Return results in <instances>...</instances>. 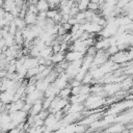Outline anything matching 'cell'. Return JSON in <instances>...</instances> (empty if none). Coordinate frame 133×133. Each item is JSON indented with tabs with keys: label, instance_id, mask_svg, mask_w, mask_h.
Here are the masks:
<instances>
[{
	"label": "cell",
	"instance_id": "cell-1",
	"mask_svg": "<svg viewBox=\"0 0 133 133\" xmlns=\"http://www.w3.org/2000/svg\"><path fill=\"white\" fill-rule=\"evenodd\" d=\"M24 21H25L26 25H28V26L35 25L36 24V21H37V15L27 11V14L24 17Z\"/></svg>",
	"mask_w": 133,
	"mask_h": 133
},
{
	"label": "cell",
	"instance_id": "cell-2",
	"mask_svg": "<svg viewBox=\"0 0 133 133\" xmlns=\"http://www.w3.org/2000/svg\"><path fill=\"white\" fill-rule=\"evenodd\" d=\"M50 59H51L52 63H56V64H58V63H60L61 61H63V60L65 59V54H64L63 52L53 53Z\"/></svg>",
	"mask_w": 133,
	"mask_h": 133
},
{
	"label": "cell",
	"instance_id": "cell-3",
	"mask_svg": "<svg viewBox=\"0 0 133 133\" xmlns=\"http://www.w3.org/2000/svg\"><path fill=\"white\" fill-rule=\"evenodd\" d=\"M36 7L38 11H48L50 9V5L47 0H39L36 3Z\"/></svg>",
	"mask_w": 133,
	"mask_h": 133
},
{
	"label": "cell",
	"instance_id": "cell-4",
	"mask_svg": "<svg viewBox=\"0 0 133 133\" xmlns=\"http://www.w3.org/2000/svg\"><path fill=\"white\" fill-rule=\"evenodd\" d=\"M15 6H16V2L14 0H4V3H3L2 7L6 12H10Z\"/></svg>",
	"mask_w": 133,
	"mask_h": 133
},
{
	"label": "cell",
	"instance_id": "cell-5",
	"mask_svg": "<svg viewBox=\"0 0 133 133\" xmlns=\"http://www.w3.org/2000/svg\"><path fill=\"white\" fill-rule=\"evenodd\" d=\"M89 4V0H77V6L80 11H84L87 9Z\"/></svg>",
	"mask_w": 133,
	"mask_h": 133
},
{
	"label": "cell",
	"instance_id": "cell-6",
	"mask_svg": "<svg viewBox=\"0 0 133 133\" xmlns=\"http://www.w3.org/2000/svg\"><path fill=\"white\" fill-rule=\"evenodd\" d=\"M100 8V6H99V3H95V2H89V4H88V7H87V9H89V10H92V11H97L98 9Z\"/></svg>",
	"mask_w": 133,
	"mask_h": 133
},
{
	"label": "cell",
	"instance_id": "cell-7",
	"mask_svg": "<svg viewBox=\"0 0 133 133\" xmlns=\"http://www.w3.org/2000/svg\"><path fill=\"white\" fill-rule=\"evenodd\" d=\"M68 23H69L71 26H74V25H76L78 22H77V20H76V18H75V17H71V18L69 19Z\"/></svg>",
	"mask_w": 133,
	"mask_h": 133
},
{
	"label": "cell",
	"instance_id": "cell-8",
	"mask_svg": "<svg viewBox=\"0 0 133 133\" xmlns=\"http://www.w3.org/2000/svg\"><path fill=\"white\" fill-rule=\"evenodd\" d=\"M89 2H95V3H99V0H89Z\"/></svg>",
	"mask_w": 133,
	"mask_h": 133
},
{
	"label": "cell",
	"instance_id": "cell-9",
	"mask_svg": "<svg viewBox=\"0 0 133 133\" xmlns=\"http://www.w3.org/2000/svg\"><path fill=\"white\" fill-rule=\"evenodd\" d=\"M22 2H24V3H27V2H29V0H21Z\"/></svg>",
	"mask_w": 133,
	"mask_h": 133
},
{
	"label": "cell",
	"instance_id": "cell-10",
	"mask_svg": "<svg viewBox=\"0 0 133 133\" xmlns=\"http://www.w3.org/2000/svg\"><path fill=\"white\" fill-rule=\"evenodd\" d=\"M14 1H16V0H14Z\"/></svg>",
	"mask_w": 133,
	"mask_h": 133
}]
</instances>
